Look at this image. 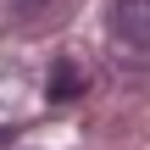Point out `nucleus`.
<instances>
[{"mask_svg": "<svg viewBox=\"0 0 150 150\" xmlns=\"http://www.w3.org/2000/svg\"><path fill=\"white\" fill-rule=\"evenodd\" d=\"M6 139H11V128H0V145H6Z\"/></svg>", "mask_w": 150, "mask_h": 150, "instance_id": "4", "label": "nucleus"}, {"mask_svg": "<svg viewBox=\"0 0 150 150\" xmlns=\"http://www.w3.org/2000/svg\"><path fill=\"white\" fill-rule=\"evenodd\" d=\"M83 95V67L78 61H56L50 67V100H72Z\"/></svg>", "mask_w": 150, "mask_h": 150, "instance_id": "3", "label": "nucleus"}, {"mask_svg": "<svg viewBox=\"0 0 150 150\" xmlns=\"http://www.w3.org/2000/svg\"><path fill=\"white\" fill-rule=\"evenodd\" d=\"M111 33L128 50H150V0H117L111 6Z\"/></svg>", "mask_w": 150, "mask_h": 150, "instance_id": "1", "label": "nucleus"}, {"mask_svg": "<svg viewBox=\"0 0 150 150\" xmlns=\"http://www.w3.org/2000/svg\"><path fill=\"white\" fill-rule=\"evenodd\" d=\"M67 6L72 0H11V22L17 28H50L67 17Z\"/></svg>", "mask_w": 150, "mask_h": 150, "instance_id": "2", "label": "nucleus"}]
</instances>
